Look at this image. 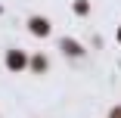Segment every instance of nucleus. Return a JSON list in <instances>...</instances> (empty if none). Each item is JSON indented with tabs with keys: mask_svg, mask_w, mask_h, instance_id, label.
I'll use <instances>...</instances> for the list:
<instances>
[{
	"mask_svg": "<svg viewBox=\"0 0 121 118\" xmlns=\"http://www.w3.org/2000/svg\"><path fill=\"white\" fill-rule=\"evenodd\" d=\"M115 118H121V109H118V112H115Z\"/></svg>",
	"mask_w": 121,
	"mask_h": 118,
	"instance_id": "obj_1",
	"label": "nucleus"
}]
</instances>
